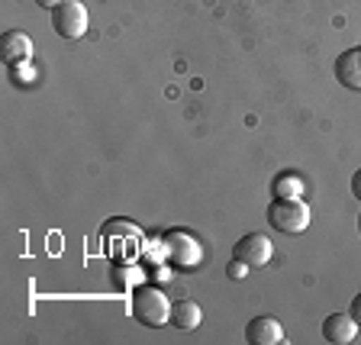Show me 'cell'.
Masks as SVG:
<instances>
[{"label": "cell", "instance_id": "277c9868", "mask_svg": "<svg viewBox=\"0 0 361 345\" xmlns=\"http://www.w3.org/2000/svg\"><path fill=\"white\" fill-rule=\"evenodd\" d=\"M165 255H168V262L180 265V268H197L203 262V246L188 229H171L165 236Z\"/></svg>", "mask_w": 361, "mask_h": 345}, {"label": "cell", "instance_id": "9c48e42d", "mask_svg": "<svg viewBox=\"0 0 361 345\" xmlns=\"http://www.w3.org/2000/svg\"><path fill=\"white\" fill-rule=\"evenodd\" d=\"M336 78L342 87L361 90V49H348L336 59Z\"/></svg>", "mask_w": 361, "mask_h": 345}, {"label": "cell", "instance_id": "ba28073f", "mask_svg": "<svg viewBox=\"0 0 361 345\" xmlns=\"http://www.w3.org/2000/svg\"><path fill=\"white\" fill-rule=\"evenodd\" d=\"M358 320H355L352 313H329L323 320V339L332 345H348L355 342V336H358Z\"/></svg>", "mask_w": 361, "mask_h": 345}, {"label": "cell", "instance_id": "5b68a950", "mask_svg": "<svg viewBox=\"0 0 361 345\" xmlns=\"http://www.w3.org/2000/svg\"><path fill=\"white\" fill-rule=\"evenodd\" d=\"M52 26L61 39H81L87 32V7L81 0H65L52 10Z\"/></svg>", "mask_w": 361, "mask_h": 345}, {"label": "cell", "instance_id": "7a4b0ae2", "mask_svg": "<svg viewBox=\"0 0 361 345\" xmlns=\"http://www.w3.org/2000/svg\"><path fill=\"white\" fill-rule=\"evenodd\" d=\"M268 223L274 233L300 236V233H307L310 223H313V210L303 203V197H293V200L274 197V203L268 207Z\"/></svg>", "mask_w": 361, "mask_h": 345}, {"label": "cell", "instance_id": "3957f363", "mask_svg": "<svg viewBox=\"0 0 361 345\" xmlns=\"http://www.w3.org/2000/svg\"><path fill=\"white\" fill-rule=\"evenodd\" d=\"M104 242H106V252H110L116 262L129 265L135 262V255H139V246H142V229L135 223H129V219H110V223H104Z\"/></svg>", "mask_w": 361, "mask_h": 345}, {"label": "cell", "instance_id": "ac0fdd59", "mask_svg": "<svg viewBox=\"0 0 361 345\" xmlns=\"http://www.w3.org/2000/svg\"><path fill=\"white\" fill-rule=\"evenodd\" d=\"M358 233H361V213H358Z\"/></svg>", "mask_w": 361, "mask_h": 345}, {"label": "cell", "instance_id": "30bf717a", "mask_svg": "<svg viewBox=\"0 0 361 345\" xmlns=\"http://www.w3.org/2000/svg\"><path fill=\"white\" fill-rule=\"evenodd\" d=\"M0 49H4V61H7V65H16V61H30L32 59V39L26 36V32H20V30L4 32Z\"/></svg>", "mask_w": 361, "mask_h": 345}, {"label": "cell", "instance_id": "4fadbf2b", "mask_svg": "<svg viewBox=\"0 0 361 345\" xmlns=\"http://www.w3.org/2000/svg\"><path fill=\"white\" fill-rule=\"evenodd\" d=\"M10 71H13L16 84H32L36 81V68H32V61H16V65H10Z\"/></svg>", "mask_w": 361, "mask_h": 345}, {"label": "cell", "instance_id": "6da1fadb", "mask_svg": "<svg viewBox=\"0 0 361 345\" xmlns=\"http://www.w3.org/2000/svg\"><path fill=\"white\" fill-rule=\"evenodd\" d=\"M133 316L149 329H158V326L171 323V301L161 287L152 284H139L133 291Z\"/></svg>", "mask_w": 361, "mask_h": 345}, {"label": "cell", "instance_id": "7c38bea8", "mask_svg": "<svg viewBox=\"0 0 361 345\" xmlns=\"http://www.w3.org/2000/svg\"><path fill=\"white\" fill-rule=\"evenodd\" d=\"M303 190H307V184H303L300 174H278L274 178V197H284V200H293V197H303Z\"/></svg>", "mask_w": 361, "mask_h": 345}, {"label": "cell", "instance_id": "2e32d148", "mask_svg": "<svg viewBox=\"0 0 361 345\" xmlns=\"http://www.w3.org/2000/svg\"><path fill=\"white\" fill-rule=\"evenodd\" d=\"M352 194H355V200H361V171H355V178H352Z\"/></svg>", "mask_w": 361, "mask_h": 345}, {"label": "cell", "instance_id": "e0dca14e", "mask_svg": "<svg viewBox=\"0 0 361 345\" xmlns=\"http://www.w3.org/2000/svg\"><path fill=\"white\" fill-rule=\"evenodd\" d=\"M39 7H45V10H55L59 7V4H65V0H36Z\"/></svg>", "mask_w": 361, "mask_h": 345}, {"label": "cell", "instance_id": "8992f818", "mask_svg": "<svg viewBox=\"0 0 361 345\" xmlns=\"http://www.w3.org/2000/svg\"><path fill=\"white\" fill-rule=\"evenodd\" d=\"M233 258H242V262H245L248 268H264V265H268L271 258H274V246H271L268 236H262V233H248V236H242V239L235 242Z\"/></svg>", "mask_w": 361, "mask_h": 345}, {"label": "cell", "instance_id": "9a60e30c", "mask_svg": "<svg viewBox=\"0 0 361 345\" xmlns=\"http://www.w3.org/2000/svg\"><path fill=\"white\" fill-rule=\"evenodd\" d=\"M348 313L358 320V326H361V293H355V301H352V307H348Z\"/></svg>", "mask_w": 361, "mask_h": 345}, {"label": "cell", "instance_id": "52a82bcc", "mask_svg": "<svg viewBox=\"0 0 361 345\" xmlns=\"http://www.w3.org/2000/svg\"><path fill=\"white\" fill-rule=\"evenodd\" d=\"M284 326L274 316H255L252 323L245 326V342L248 345H281L284 342Z\"/></svg>", "mask_w": 361, "mask_h": 345}, {"label": "cell", "instance_id": "8fae6325", "mask_svg": "<svg viewBox=\"0 0 361 345\" xmlns=\"http://www.w3.org/2000/svg\"><path fill=\"white\" fill-rule=\"evenodd\" d=\"M171 323L178 326V329H184V332L197 329V326L203 323V310H200V303H194V301H180V303H174V307H171Z\"/></svg>", "mask_w": 361, "mask_h": 345}, {"label": "cell", "instance_id": "5bb4252c", "mask_svg": "<svg viewBox=\"0 0 361 345\" xmlns=\"http://www.w3.org/2000/svg\"><path fill=\"white\" fill-rule=\"evenodd\" d=\"M248 271H252V268H248L242 258H233V262H229V268H226V274H229L233 281H239V278H245Z\"/></svg>", "mask_w": 361, "mask_h": 345}]
</instances>
